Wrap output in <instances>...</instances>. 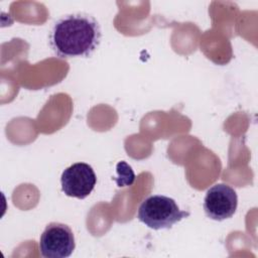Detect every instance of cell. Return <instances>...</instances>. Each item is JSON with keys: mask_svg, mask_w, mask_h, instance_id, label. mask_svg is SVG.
I'll return each instance as SVG.
<instances>
[{"mask_svg": "<svg viewBox=\"0 0 258 258\" xmlns=\"http://www.w3.org/2000/svg\"><path fill=\"white\" fill-rule=\"evenodd\" d=\"M75 248V235L66 224L51 222L40 235L39 250L42 257L67 258L73 254Z\"/></svg>", "mask_w": 258, "mask_h": 258, "instance_id": "cell-3", "label": "cell"}, {"mask_svg": "<svg viewBox=\"0 0 258 258\" xmlns=\"http://www.w3.org/2000/svg\"><path fill=\"white\" fill-rule=\"evenodd\" d=\"M97 176L93 167L85 162H77L66 168L60 176L61 190L66 196L83 200L94 189Z\"/></svg>", "mask_w": 258, "mask_h": 258, "instance_id": "cell-4", "label": "cell"}, {"mask_svg": "<svg viewBox=\"0 0 258 258\" xmlns=\"http://www.w3.org/2000/svg\"><path fill=\"white\" fill-rule=\"evenodd\" d=\"M102 31L91 14L77 12L59 17L49 32V45L60 58L89 57L98 48Z\"/></svg>", "mask_w": 258, "mask_h": 258, "instance_id": "cell-1", "label": "cell"}, {"mask_svg": "<svg viewBox=\"0 0 258 258\" xmlns=\"http://www.w3.org/2000/svg\"><path fill=\"white\" fill-rule=\"evenodd\" d=\"M237 206V192L226 183L214 184L207 190L204 199V211L207 217L219 222L231 218Z\"/></svg>", "mask_w": 258, "mask_h": 258, "instance_id": "cell-5", "label": "cell"}, {"mask_svg": "<svg viewBox=\"0 0 258 258\" xmlns=\"http://www.w3.org/2000/svg\"><path fill=\"white\" fill-rule=\"evenodd\" d=\"M187 217H189V212L181 211L173 199L161 195L145 199L137 213L138 220L153 230L170 229Z\"/></svg>", "mask_w": 258, "mask_h": 258, "instance_id": "cell-2", "label": "cell"}, {"mask_svg": "<svg viewBox=\"0 0 258 258\" xmlns=\"http://www.w3.org/2000/svg\"><path fill=\"white\" fill-rule=\"evenodd\" d=\"M117 177L115 181L119 187L121 186H129L135 180V173L132 167L125 161H119L116 165Z\"/></svg>", "mask_w": 258, "mask_h": 258, "instance_id": "cell-6", "label": "cell"}]
</instances>
